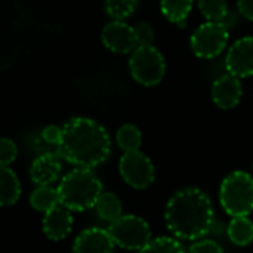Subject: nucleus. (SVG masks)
Listing matches in <instances>:
<instances>
[{"label": "nucleus", "mask_w": 253, "mask_h": 253, "mask_svg": "<svg viewBox=\"0 0 253 253\" xmlns=\"http://www.w3.org/2000/svg\"><path fill=\"white\" fill-rule=\"evenodd\" d=\"M111 153V139L104 126L87 117H74L62 126L58 156L83 169L104 163Z\"/></svg>", "instance_id": "obj_1"}, {"label": "nucleus", "mask_w": 253, "mask_h": 253, "mask_svg": "<svg viewBox=\"0 0 253 253\" xmlns=\"http://www.w3.org/2000/svg\"><path fill=\"white\" fill-rule=\"evenodd\" d=\"M165 221L173 236L197 240L211 233L213 208L209 196L199 188H184L172 196L165 211Z\"/></svg>", "instance_id": "obj_2"}, {"label": "nucleus", "mask_w": 253, "mask_h": 253, "mask_svg": "<svg viewBox=\"0 0 253 253\" xmlns=\"http://www.w3.org/2000/svg\"><path fill=\"white\" fill-rule=\"evenodd\" d=\"M59 200L67 209L83 212L95 208L96 200L102 194V184L90 169H74L68 172L59 187Z\"/></svg>", "instance_id": "obj_3"}, {"label": "nucleus", "mask_w": 253, "mask_h": 253, "mask_svg": "<svg viewBox=\"0 0 253 253\" xmlns=\"http://www.w3.org/2000/svg\"><path fill=\"white\" fill-rule=\"evenodd\" d=\"M219 202L230 216H248L253 212V176L236 170L227 175L219 188Z\"/></svg>", "instance_id": "obj_4"}, {"label": "nucleus", "mask_w": 253, "mask_h": 253, "mask_svg": "<svg viewBox=\"0 0 253 253\" xmlns=\"http://www.w3.org/2000/svg\"><path fill=\"white\" fill-rule=\"evenodd\" d=\"M129 70L135 82L142 86L159 84L166 74V62L154 46H138L129 59Z\"/></svg>", "instance_id": "obj_5"}, {"label": "nucleus", "mask_w": 253, "mask_h": 253, "mask_svg": "<svg viewBox=\"0 0 253 253\" xmlns=\"http://www.w3.org/2000/svg\"><path fill=\"white\" fill-rule=\"evenodd\" d=\"M114 245L127 251H141L151 240V230L145 219L136 215H122L107 230Z\"/></svg>", "instance_id": "obj_6"}, {"label": "nucleus", "mask_w": 253, "mask_h": 253, "mask_svg": "<svg viewBox=\"0 0 253 253\" xmlns=\"http://www.w3.org/2000/svg\"><path fill=\"white\" fill-rule=\"evenodd\" d=\"M228 30L219 22H205L191 36V50L196 56L211 59L219 56L228 43Z\"/></svg>", "instance_id": "obj_7"}, {"label": "nucleus", "mask_w": 253, "mask_h": 253, "mask_svg": "<svg viewBox=\"0 0 253 253\" xmlns=\"http://www.w3.org/2000/svg\"><path fill=\"white\" fill-rule=\"evenodd\" d=\"M119 170L123 181L135 190H145L156 179L154 165L141 151L125 153L119 162Z\"/></svg>", "instance_id": "obj_8"}, {"label": "nucleus", "mask_w": 253, "mask_h": 253, "mask_svg": "<svg viewBox=\"0 0 253 253\" xmlns=\"http://www.w3.org/2000/svg\"><path fill=\"white\" fill-rule=\"evenodd\" d=\"M225 70L237 79L253 76V37H242L230 46Z\"/></svg>", "instance_id": "obj_9"}, {"label": "nucleus", "mask_w": 253, "mask_h": 253, "mask_svg": "<svg viewBox=\"0 0 253 253\" xmlns=\"http://www.w3.org/2000/svg\"><path fill=\"white\" fill-rule=\"evenodd\" d=\"M101 39L105 47L116 53H129L138 47L133 27L127 25L123 21L108 22L102 28Z\"/></svg>", "instance_id": "obj_10"}, {"label": "nucleus", "mask_w": 253, "mask_h": 253, "mask_svg": "<svg viewBox=\"0 0 253 253\" xmlns=\"http://www.w3.org/2000/svg\"><path fill=\"white\" fill-rule=\"evenodd\" d=\"M243 96V87L237 77L231 74H222L213 82L212 99L221 110H231L239 105Z\"/></svg>", "instance_id": "obj_11"}, {"label": "nucleus", "mask_w": 253, "mask_h": 253, "mask_svg": "<svg viewBox=\"0 0 253 253\" xmlns=\"http://www.w3.org/2000/svg\"><path fill=\"white\" fill-rule=\"evenodd\" d=\"M114 242L104 228H87L82 231L73 246V253H114Z\"/></svg>", "instance_id": "obj_12"}, {"label": "nucleus", "mask_w": 253, "mask_h": 253, "mask_svg": "<svg viewBox=\"0 0 253 253\" xmlns=\"http://www.w3.org/2000/svg\"><path fill=\"white\" fill-rule=\"evenodd\" d=\"M73 228V216L71 211L64 205H58L49 212L44 213L43 218V233L47 239L59 242L65 239Z\"/></svg>", "instance_id": "obj_13"}, {"label": "nucleus", "mask_w": 253, "mask_h": 253, "mask_svg": "<svg viewBox=\"0 0 253 253\" xmlns=\"http://www.w3.org/2000/svg\"><path fill=\"white\" fill-rule=\"evenodd\" d=\"M62 170V165L59 160V156L46 153L40 157H37L30 168V178L37 187L50 185L55 182Z\"/></svg>", "instance_id": "obj_14"}, {"label": "nucleus", "mask_w": 253, "mask_h": 253, "mask_svg": "<svg viewBox=\"0 0 253 253\" xmlns=\"http://www.w3.org/2000/svg\"><path fill=\"white\" fill-rule=\"evenodd\" d=\"M21 196V185L16 175L7 168L0 166V206H12Z\"/></svg>", "instance_id": "obj_15"}, {"label": "nucleus", "mask_w": 253, "mask_h": 253, "mask_svg": "<svg viewBox=\"0 0 253 253\" xmlns=\"http://www.w3.org/2000/svg\"><path fill=\"white\" fill-rule=\"evenodd\" d=\"M227 236L236 246H248L253 242V222L248 216H234L227 225Z\"/></svg>", "instance_id": "obj_16"}, {"label": "nucleus", "mask_w": 253, "mask_h": 253, "mask_svg": "<svg viewBox=\"0 0 253 253\" xmlns=\"http://www.w3.org/2000/svg\"><path fill=\"white\" fill-rule=\"evenodd\" d=\"M30 203L33 209L39 212H44V213L49 212L50 209H53L55 206L61 203L58 188H53L50 185L37 187L30 196Z\"/></svg>", "instance_id": "obj_17"}, {"label": "nucleus", "mask_w": 253, "mask_h": 253, "mask_svg": "<svg viewBox=\"0 0 253 253\" xmlns=\"http://www.w3.org/2000/svg\"><path fill=\"white\" fill-rule=\"evenodd\" d=\"M193 1L194 0H160L162 13L168 21L182 25L191 12Z\"/></svg>", "instance_id": "obj_18"}, {"label": "nucleus", "mask_w": 253, "mask_h": 253, "mask_svg": "<svg viewBox=\"0 0 253 253\" xmlns=\"http://www.w3.org/2000/svg\"><path fill=\"white\" fill-rule=\"evenodd\" d=\"M95 209L101 219L107 222H114L122 216V202L113 193H102L96 200Z\"/></svg>", "instance_id": "obj_19"}, {"label": "nucleus", "mask_w": 253, "mask_h": 253, "mask_svg": "<svg viewBox=\"0 0 253 253\" xmlns=\"http://www.w3.org/2000/svg\"><path fill=\"white\" fill-rule=\"evenodd\" d=\"M119 147L125 153L139 151V147L142 144V135L141 130L133 125H123L116 135Z\"/></svg>", "instance_id": "obj_20"}, {"label": "nucleus", "mask_w": 253, "mask_h": 253, "mask_svg": "<svg viewBox=\"0 0 253 253\" xmlns=\"http://www.w3.org/2000/svg\"><path fill=\"white\" fill-rule=\"evenodd\" d=\"M199 9L209 22H222L228 13L227 0H199Z\"/></svg>", "instance_id": "obj_21"}, {"label": "nucleus", "mask_w": 253, "mask_h": 253, "mask_svg": "<svg viewBox=\"0 0 253 253\" xmlns=\"http://www.w3.org/2000/svg\"><path fill=\"white\" fill-rule=\"evenodd\" d=\"M139 253H187V251L175 239L159 237V239H151L150 243L145 248H142Z\"/></svg>", "instance_id": "obj_22"}, {"label": "nucleus", "mask_w": 253, "mask_h": 253, "mask_svg": "<svg viewBox=\"0 0 253 253\" xmlns=\"http://www.w3.org/2000/svg\"><path fill=\"white\" fill-rule=\"evenodd\" d=\"M138 6V0H105V10L114 21L129 18Z\"/></svg>", "instance_id": "obj_23"}, {"label": "nucleus", "mask_w": 253, "mask_h": 253, "mask_svg": "<svg viewBox=\"0 0 253 253\" xmlns=\"http://www.w3.org/2000/svg\"><path fill=\"white\" fill-rule=\"evenodd\" d=\"M135 37H136V42H138V46H153L154 43V30L153 27L142 21V22H138L135 27Z\"/></svg>", "instance_id": "obj_24"}, {"label": "nucleus", "mask_w": 253, "mask_h": 253, "mask_svg": "<svg viewBox=\"0 0 253 253\" xmlns=\"http://www.w3.org/2000/svg\"><path fill=\"white\" fill-rule=\"evenodd\" d=\"M18 154V148L13 141L7 138H0V166L10 165Z\"/></svg>", "instance_id": "obj_25"}, {"label": "nucleus", "mask_w": 253, "mask_h": 253, "mask_svg": "<svg viewBox=\"0 0 253 253\" xmlns=\"http://www.w3.org/2000/svg\"><path fill=\"white\" fill-rule=\"evenodd\" d=\"M187 253H224V251L221 245L213 240H200L191 245L187 249Z\"/></svg>", "instance_id": "obj_26"}, {"label": "nucleus", "mask_w": 253, "mask_h": 253, "mask_svg": "<svg viewBox=\"0 0 253 253\" xmlns=\"http://www.w3.org/2000/svg\"><path fill=\"white\" fill-rule=\"evenodd\" d=\"M61 135H62V127H58V126H46L43 130H42V138L44 142L50 144V145H56L59 144L61 141Z\"/></svg>", "instance_id": "obj_27"}, {"label": "nucleus", "mask_w": 253, "mask_h": 253, "mask_svg": "<svg viewBox=\"0 0 253 253\" xmlns=\"http://www.w3.org/2000/svg\"><path fill=\"white\" fill-rule=\"evenodd\" d=\"M237 10L243 18L253 21V0H237Z\"/></svg>", "instance_id": "obj_28"}, {"label": "nucleus", "mask_w": 253, "mask_h": 253, "mask_svg": "<svg viewBox=\"0 0 253 253\" xmlns=\"http://www.w3.org/2000/svg\"><path fill=\"white\" fill-rule=\"evenodd\" d=\"M224 230L227 231V227H224V224H222L221 221H215V219H213L212 227H211V233H213V234H222Z\"/></svg>", "instance_id": "obj_29"}]
</instances>
